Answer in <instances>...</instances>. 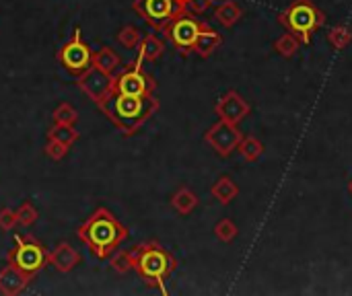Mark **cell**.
Instances as JSON below:
<instances>
[{
    "instance_id": "obj_26",
    "label": "cell",
    "mask_w": 352,
    "mask_h": 296,
    "mask_svg": "<svg viewBox=\"0 0 352 296\" xmlns=\"http://www.w3.org/2000/svg\"><path fill=\"white\" fill-rule=\"evenodd\" d=\"M52 119H54V124H68V126H74L76 119H78V113H76V109H74L70 103H60V105L54 109Z\"/></svg>"
},
{
    "instance_id": "obj_17",
    "label": "cell",
    "mask_w": 352,
    "mask_h": 296,
    "mask_svg": "<svg viewBox=\"0 0 352 296\" xmlns=\"http://www.w3.org/2000/svg\"><path fill=\"white\" fill-rule=\"evenodd\" d=\"M138 60H148V62H155L163 56L165 52V43L157 37V35H142L140 43H138Z\"/></svg>"
},
{
    "instance_id": "obj_33",
    "label": "cell",
    "mask_w": 352,
    "mask_h": 296,
    "mask_svg": "<svg viewBox=\"0 0 352 296\" xmlns=\"http://www.w3.org/2000/svg\"><path fill=\"white\" fill-rule=\"evenodd\" d=\"M349 192H351V196H352V179H351V183H349Z\"/></svg>"
},
{
    "instance_id": "obj_27",
    "label": "cell",
    "mask_w": 352,
    "mask_h": 296,
    "mask_svg": "<svg viewBox=\"0 0 352 296\" xmlns=\"http://www.w3.org/2000/svg\"><path fill=\"white\" fill-rule=\"evenodd\" d=\"M37 218H39L37 208L29 200H25L19 206V210H16V225H21V227H33L37 223Z\"/></svg>"
},
{
    "instance_id": "obj_19",
    "label": "cell",
    "mask_w": 352,
    "mask_h": 296,
    "mask_svg": "<svg viewBox=\"0 0 352 296\" xmlns=\"http://www.w3.org/2000/svg\"><path fill=\"white\" fill-rule=\"evenodd\" d=\"M171 206L175 208V212H179L182 216H188L196 210L198 206V196L188 190V187H179L173 196H171Z\"/></svg>"
},
{
    "instance_id": "obj_31",
    "label": "cell",
    "mask_w": 352,
    "mask_h": 296,
    "mask_svg": "<svg viewBox=\"0 0 352 296\" xmlns=\"http://www.w3.org/2000/svg\"><path fill=\"white\" fill-rule=\"evenodd\" d=\"M16 227V212L10 208H2L0 210V231L10 233Z\"/></svg>"
},
{
    "instance_id": "obj_18",
    "label": "cell",
    "mask_w": 352,
    "mask_h": 296,
    "mask_svg": "<svg viewBox=\"0 0 352 296\" xmlns=\"http://www.w3.org/2000/svg\"><path fill=\"white\" fill-rule=\"evenodd\" d=\"M212 196H214V200H219L223 206H227V204H231L235 198H237V194H239V187H237V183L231 179V177H227V175H223V177H219L217 179V183L212 185Z\"/></svg>"
},
{
    "instance_id": "obj_7",
    "label": "cell",
    "mask_w": 352,
    "mask_h": 296,
    "mask_svg": "<svg viewBox=\"0 0 352 296\" xmlns=\"http://www.w3.org/2000/svg\"><path fill=\"white\" fill-rule=\"evenodd\" d=\"M132 8L142 16L146 25H151L157 31H165V27L179 12L186 10V6L179 4L177 0H134Z\"/></svg>"
},
{
    "instance_id": "obj_2",
    "label": "cell",
    "mask_w": 352,
    "mask_h": 296,
    "mask_svg": "<svg viewBox=\"0 0 352 296\" xmlns=\"http://www.w3.org/2000/svg\"><path fill=\"white\" fill-rule=\"evenodd\" d=\"M157 109L159 101L153 95L136 97L113 93L99 111L116 126L118 132H122L124 136H132L155 115Z\"/></svg>"
},
{
    "instance_id": "obj_25",
    "label": "cell",
    "mask_w": 352,
    "mask_h": 296,
    "mask_svg": "<svg viewBox=\"0 0 352 296\" xmlns=\"http://www.w3.org/2000/svg\"><path fill=\"white\" fill-rule=\"evenodd\" d=\"M274 47H276V52H278L280 56L291 58V56H295V54L299 52V39H297L293 33H285V35H280V37L276 39Z\"/></svg>"
},
{
    "instance_id": "obj_34",
    "label": "cell",
    "mask_w": 352,
    "mask_h": 296,
    "mask_svg": "<svg viewBox=\"0 0 352 296\" xmlns=\"http://www.w3.org/2000/svg\"><path fill=\"white\" fill-rule=\"evenodd\" d=\"M177 2H179V4H184V6H186V2H188V0H177Z\"/></svg>"
},
{
    "instance_id": "obj_9",
    "label": "cell",
    "mask_w": 352,
    "mask_h": 296,
    "mask_svg": "<svg viewBox=\"0 0 352 296\" xmlns=\"http://www.w3.org/2000/svg\"><path fill=\"white\" fill-rule=\"evenodd\" d=\"M280 21L287 23L295 33H299L305 43H309V33L324 23V14L309 0H299L289 8L287 19L283 16Z\"/></svg>"
},
{
    "instance_id": "obj_5",
    "label": "cell",
    "mask_w": 352,
    "mask_h": 296,
    "mask_svg": "<svg viewBox=\"0 0 352 296\" xmlns=\"http://www.w3.org/2000/svg\"><path fill=\"white\" fill-rule=\"evenodd\" d=\"M155 89H157V82L142 68V60H134L132 64H128L126 68H120L113 74V93L146 97V95H153Z\"/></svg>"
},
{
    "instance_id": "obj_21",
    "label": "cell",
    "mask_w": 352,
    "mask_h": 296,
    "mask_svg": "<svg viewBox=\"0 0 352 296\" xmlns=\"http://www.w3.org/2000/svg\"><path fill=\"white\" fill-rule=\"evenodd\" d=\"M47 138L50 140H58L62 144H66L68 148L78 140V132L74 130V126H68V124H54L50 130H47Z\"/></svg>"
},
{
    "instance_id": "obj_23",
    "label": "cell",
    "mask_w": 352,
    "mask_h": 296,
    "mask_svg": "<svg viewBox=\"0 0 352 296\" xmlns=\"http://www.w3.org/2000/svg\"><path fill=\"white\" fill-rule=\"evenodd\" d=\"M239 152H241V157L245 159V161H258L260 157H262V152H264V144L258 140V138H254V136H248V138H241V142H239Z\"/></svg>"
},
{
    "instance_id": "obj_6",
    "label": "cell",
    "mask_w": 352,
    "mask_h": 296,
    "mask_svg": "<svg viewBox=\"0 0 352 296\" xmlns=\"http://www.w3.org/2000/svg\"><path fill=\"white\" fill-rule=\"evenodd\" d=\"M58 62L62 64V68L72 74V76H80L82 72H87L91 68L93 62V49L89 47V43L82 39L80 29L76 27L72 37L60 47L58 52Z\"/></svg>"
},
{
    "instance_id": "obj_3",
    "label": "cell",
    "mask_w": 352,
    "mask_h": 296,
    "mask_svg": "<svg viewBox=\"0 0 352 296\" xmlns=\"http://www.w3.org/2000/svg\"><path fill=\"white\" fill-rule=\"evenodd\" d=\"M132 253H134V272L148 286H161L177 268L175 258L157 241L136 245Z\"/></svg>"
},
{
    "instance_id": "obj_10",
    "label": "cell",
    "mask_w": 352,
    "mask_h": 296,
    "mask_svg": "<svg viewBox=\"0 0 352 296\" xmlns=\"http://www.w3.org/2000/svg\"><path fill=\"white\" fill-rule=\"evenodd\" d=\"M78 89L101 109L105 105V101L113 95V76L105 74L97 68H89L87 72H82L76 80Z\"/></svg>"
},
{
    "instance_id": "obj_8",
    "label": "cell",
    "mask_w": 352,
    "mask_h": 296,
    "mask_svg": "<svg viewBox=\"0 0 352 296\" xmlns=\"http://www.w3.org/2000/svg\"><path fill=\"white\" fill-rule=\"evenodd\" d=\"M204 23H200L198 19H194L192 12L184 10L179 12L167 27H165V35L169 37V41L182 52V54H188L192 52L194 43H196V37L200 33Z\"/></svg>"
},
{
    "instance_id": "obj_15",
    "label": "cell",
    "mask_w": 352,
    "mask_h": 296,
    "mask_svg": "<svg viewBox=\"0 0 352 296\" xmlns=\"http://www.w3.org/2000/svg\"><path fill=\"white\" fill-rule=\"evenodd\" d=\"M221 43H223L221 33L214 31V29H210L208 25H202V29H200V33L196 37V43L192 47V52L198 54L200 58H208Z\"/></svg>"
},
{
    "instance_id": "obj_11",
    "label": "cell",
    "mask_w": 352,
    "mask_h": 296,
    "mask_svg": "<svg viewBox=\"0 0 352 296\" xmlns=\"http://www.w3.org/2000/svg\"><path fill=\"white\" fill-rule=\"evenodd\" d=\"M241 132L237 130L235 124H229V122H219L214 124L206 134H204V140L206 144H210L221 157H229L233 150H237L239 142H241Z\"/></svg>"
},
{
    "instance_id": "obj_29",
    "label": "cell",
    "mask_w": 352,
    "mask_h": 296,
    "mask_svg": "<svg viewBox=\"0 0 352 296\" xmlns=\"http://www.w3.org/2000/svg\"><path fill=\"white\" fill-rule=\"evenodd\" d=\"M214 233H217V237H219L223 243H231V241L237 237V227H235L229 218H223V220L214 227Z\"/></svg>"
},
{
    "instance_id": "obj_32",
    "label": "cell",
    "mask_w": 352,
    "mask_h": 296,
    "mask_svg": "<svg viewBox=\"0 0 352 296\" xmlns=\"http://www.w3.org/2000/svg\"><path fill=\"white\" fill-rule=\"evenodd\" d=\"M214 2H217V0H188V2H186V8H188L192 14H202V12H206Z\"/></svg>"
},
{
    "instance_id": "obj_14",
    "label": "cell",
    "mask_w": 352,
    "mask_h": 296,
    "mask_svg": "<svg viewBox=\"0 0 352 296\" xmlns=\"http://www.w3.org/2000/svg\"><path fill=\"white\" fill-rule=\"evenodd\" d=\"M50 264H52L60 274H68V272H72V270L80 264V253H78L70 243H58V245L50 251Z\"/></svg>"
},
{
    "instance_id": "obj_1",
    "label": "cell",
    "mask_w": 352,
    "mask_h": 296,
    "mask_svg": "<svg viewBox=\"0 0 352 296\" xmlns=\"http://www.w3.org/2000/svg\"><path fill=\"white\" fill-rule=\"evenodd\" d=\"M76 235L97 260H109V255L130 237V231L107 208H99L78 227Z\"/></svg>"
},
{
    "instance_id": "obj_4",
    "label": "cell",
    "mask_w": 352,
    "mask_h": 296,
    "mask_svg": "<svg viewBox=\"0 0 352 296\" xmlns=\"http://www.w3.org/2000/svg\"><path fill=\"white\" fill-rule=\"evenodd\" d=\"M6 262L35 278L50 264V251L35 237L14 235V247L8 251Z\"/></svg>"
},
{
    "instance_id": "obj_12",
    "label": "cell",
    "mask_w": 352,
    "mask_h": 296,
    "mask_svg": "<svg viewBox=\"0 0 352 296\" xmlns=\"http://www.w3.org/2000/svg\"><path fill=\"white\" fill-rule=\"evenodd\" d=\"M214 111H217V115H219L223 122H229V124H235V126H237L241 119L248 117L250 105H248V101H245L239 93L229 91L227 95H223V97L219 99Z\"/></svg>"
},
{
    "instance_id": "obj_28",
    "label": "cell",
    "mask_w": 352,
    "mask_h": 296,
    "mask_svg": "<svg viewBox=\"0 0 352 296\" xmlns=\"http://www.w3.org/2000/svg\"><path fill=\"white\" fill-rule=\"evenodd\" d=\"M328 39H330V43H332L336 49H342V47H346V45L351 43L352 33L344 27V25H340V27H334V29L328 33Z\"/></svg>"
},
{
    "instance_id": "obj_20",
    "label": "cell",
    "mask_w": 352,
    "mask_h": 296,
    "mask_svg": "<svg viewBox=\"0 0 352 296\" xmlns=\"http://www.w3.org/2000/svg\"><path fill=\"white\" fill-rule=\"evenodd\" d=\"M241 14H243L241 6H239L237 2H233V0L221 2V4L217 6V10H214V16H217V21H219L223 27H233V25L241 19Z\"/></svg>"
},
{
    "instance_id": "obj_16",
    "label": "cell",
    "mask_w": 352,
    "mask_h": 296,
    "mask_svg": "<svg viewBox=\"0 0 352 296\" xmlns=\"http://www.w3.org/2000/svg\"><path fill=\"white\" fill-rule=\"evenodd\" d=\"M93 68L105 72V74H116L122 66V58L116 54V49H111L109 45H103L99 47L97 52H93V62H91Z\"/></svg>"
},
{
    "instance_id": "obj_24",
    "label": "cell",
    "mask_w": 352,
    "mask_h": 296,
    "mask_svg": "<svg viewBox=\"0 0 352 296\" xmlns=\"http://www.w3.org/2000/svg\"><path fill=\"white\" fill-rule=\"evenodd\" d=\"M140 39H142V33H140V29L134 27V25H126V27H122V29L118 31V41H120L126 49H136L138 43H140Z\"/></svg>"
},
{
    "instance_id": "obj_30",
    "label": "cell",
    "mask_w": 352,
    "mask_h": 296,
    "mask_svg": "<svg viewBox=\"0 0 352 296\" xmlns=\"http://www.w3.org/2000/svg\"><path fill=\"white\" fill-rule=\"evenodd\" d=\"M68 150H70V148H68L66 144L47 138V144H45V157H47V159H52V161H62V159L68 155Z\"/></svg>"
},
{
    "instance_id": "obj_22",
    "label": "cell",
    "mask_w": 352,
    "mask_h": 296,
    "mask_svg": "<svg viewBox=\"0 0 352 296\" xmlns=\"http://www.w3.org/2000/svg\"><path fill=\"white\" fill-rule=\"evenodd\" d=\"M109 264L116 274H128L130 270H134V253L128 249H116L109 255Z\"/></svg>"
},
{
    "instance_id": "obj_13",
    "label": "cell",
    "mask_w": 352,
    "mask_h": 296,
    "mask_svg": "<svg viewBox=\"0 0 352 296\" xmlns=\"http://www.w3.org/2000/svg\"><path fill=\"white\" fill-rule=\"evenodd\" d=\"M31 280H33V276L25 274L23 270L14 268L12 264H6L4 268H0V295H21L29 286Z\"/></svg>"
}]
</instances>
